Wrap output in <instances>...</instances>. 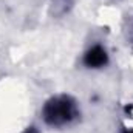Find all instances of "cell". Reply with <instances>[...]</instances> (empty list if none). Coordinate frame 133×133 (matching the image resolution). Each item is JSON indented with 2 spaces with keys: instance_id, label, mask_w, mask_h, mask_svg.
Instances as JSON below:
<instances>
[{
  "instance_id": "cell-3",
  "label": "cell",
  "mask_w": 133,
  "mask_h": 133,
  "mask_svg": "<svg viewBox=\"0 0 133 133\" xmlns=\"http://www.w3.org/2000/svg\"><path fill=\"white\" fill-rule=\"evenodd\" d=\"M26 133H36V132H34L33 129H30V130H26Z\"/></svg>"
},
{
  "instance_id": "cell-4",
  "label": "cell",
  "mask_w": 133,
  "mask_h": 133,
  "mask_svg": "<svg viewBox=\"0 0 133 133\" xmlns=\"http://www.w3.org/2000/svg\"><path fill=\"white\" fill-rule=\"evenodd\" d=\"M124 133H133V129H132V130H125Z\"/></svg>"
},
{
  "instance_id": "cell-1",
  "label": "cell",
  "mask_w": 133,
  "mask_h": 133,
  "mask_svg": "<svg viewBox=\"0 0 133 133\" xmlns=\"http://www.w3.org/2000/svg\"><path fill=\"white\" fill-rule=\"evenodd\" d=\"M77 115H79V110L76 102L65 95L54 96L50 101H46L42 110L43 121L53 127H62L70 124L77 118Z\"/></svg>"
},
{
  "instance_id": "cell-2",
  "label": "cell",
  "mask_w": 133,
  "mask_h": 133,
  "mask_svg": "<svg viewBox=\"0 0 133 133\" xmlns=\"http://www.w3.org/2000/svg\"><path fill=\"white\" fill-rule=\"evenodd\" d=\"M107 62H108L107 51L101 45H95L84 56V64L88 66V68H101V66L105 65Z\"/></svg>"
}]
</instances>
